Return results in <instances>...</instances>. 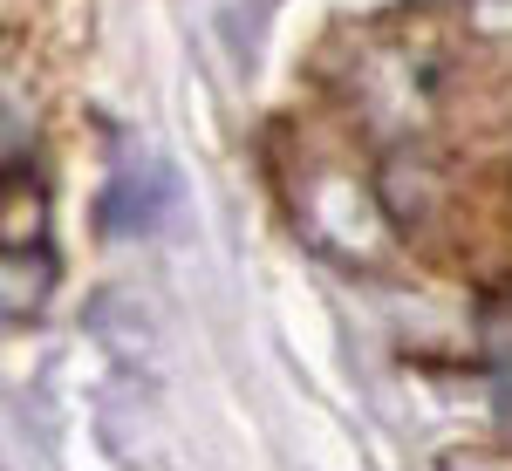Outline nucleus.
I'll return each instance as SVG.
<instances>
[{
    "label": "nucleus",
    "instance_id": "obj_1",
    "mask_svg": "<svg viewBox=\"0 0 512 471\" xmlns=\"http://www.w3.org/2000/svg\"><path fill=\"white\" fill-rule=\"evenodd\" d=\"M7 321H28L41 314V301L55 294V253L48 246H28V239H7Z\"/></svg>",
    "mask_w": 512,
    "mask_h": 471
}]
</instances>
